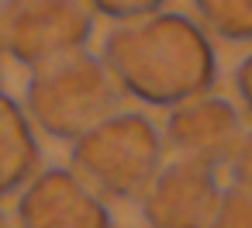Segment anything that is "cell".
<instances>
[{"label": "cell", "mask_w": 252, "mask_h": 228, "mask_svg": "<svg viewBox=\"0 0 252 228\" xmlns=\"http://www.w3.org/2000/svg\"><path fill=\"white\" fill-rule=\"evenodd\" d=\"M200 25L224 42H252V0H193Z\"/></svg>", "instance_id": "obj_9"}, {"label": "cell", "mask_w": 252, "mask_h": 228, "mask_svg": "<svg viewBox=\"0 0 252 228\" xmlns=\"http://www.w3.org/2000/svg\"><path fill=\"white\" fill-rule=\"evenodd\" d=\"M104 59L121 90L152 107L183 104L214 90L218 80L211 32L176 11H152L121 21L107 32Z\"/></svg>", "instance_id": "obj_1"}, {"label": "cell", "mask_w": 252, "mask_h": 228, "mask_svg": "<svg viewBox=\"0 0 252 228\" xmlns=\"http://www.w3.org/2000/svg\"><path fill=\"white\" fill-rule=\"evenodd\" d=\"M162 142L166 135L145 114H111L73 142V166L107 197H142L162 169Z\"/></svg>", "instance_id": "obj_3"}, {"label": "cell", "mask_w": 252, "mask_h": 228, "mask_svg": "<svg viewBox=\"0 0 252 228\" xmlns=\"http://www.w3.org/2000/svg\"><path fill=\"white\" fill-rule=\"evenodd\" d=\"M235 90H238L245 111L252 114V52H249V56L238 63V69H235Z\"/></svg>", "instance_id": "obj_13"}, {"label": "cell", "mask_w": 252, "mask_h": 228, "mask_svg": "<svg viewBox=\"0 0 252 228\" xmlns=\"http://www.w3.org/2000/svg\"><path fill=\"white\" fill-rule=\"evenodd\" d=\"M0 228H14V225H11V218H7L4 211H0Z\"/></svg>", "instance_id": "obj_14"}, {"label": "cell", "mask_w": 252, "mask_h": 228, "mask_svg": "<svg viewBox=\"0 0 252 228\" xmlns=\"http://www.w3.org/2000/svg\"><path fill=\"white\" fill-rule=\"evenodd\" d=\"M42 149L32 128V114L25 107L0 94V197L25 190V183L38 173Z\"/></svg>", "instance_id": "obj_8"}, {"label": "cell", "mask_w": 252, "mask_h": 228, "mask_svg": "<svg viewBox=\"0 0 252 228\" xmlns=\"http://www.w3.org/2000/svg\"><path fill=\"white\" fill-rule=\"evenodd\" d=\"M221 183L211 166L176 159L156 173L142 194V218L149 228H207L218 204Z\"/></svg>", "instance_id": "obj_7"}, {"label": "cell", "mask_w": 252, "mask_h": 228, "mask_svg": "<svg viewBox=\"0 0 252 228\" xmlns=\"http://www.w3.org/2000/svg\"><path fill=\"white\" fill-rule=\"evenodd\" d=\"M90 35L94 7L87 0H4L0 4V49L28 69L83 52Z\"/></svg>", "instance_id": "obj_4"}, {"label": "cell", "mask_w": 252, "mask_h": 228, "mask_svg": "<svg viewBox=\"0 0 252 228\" xmlns=\"http://www.w3.org/2000/svg\"><path fill=\"white\" fill-rule=\"evenodd\" d=\"M207 228H252V187L231 183L221 194V204Z\"/></svg>", "instance_id": "obj_10"}, {"label": "cell", "mask_w": 252, "mask_h": 228, "mask_svg": "<svg viewBox=\"0 0 252 228\" xmlns=\"http://www.w3.org/2000/svg\"><path fill=\"white\" fill-rule=\"evenodd\" d=\"M228 166H231V180L235 183L252 187V128H245V135H242V142H238V149H235Z\"/></svg>", "instance_id": "obj_12"}, {"label": "cell", "mask_w": 252, "mask_h": 228, "mask_svg": "<svg viewBox=\"0 0 252 228\" xmlns=\"http://www.w3.org/2000/svg\"><path fill=\"white\" fill-rule=\"evenodd\" d=\"M18 221L21 228H114L100 190L63 166L38 169L25 183Z\"/></svg>", "instance_id": "obj_5"}, {"label": "cell", "mask_w": 252, "mask_h": 228, "mask_svg": "<svg viewBox=\"0 0 252 228\" xmlns=\"http://www.w3.org/2000/svg\"><path fill=\"white\" fill-rule=\"evenodd\" d=\"M162 135H166V145L176 152V159H190L218 169L231 163L245 128L235 104L207 90L183 104H173Z\"/></svg>", "instance_id": "obj_6"}, {"label": "cell", "mask_w": 252, "mask_h": 228, "mask_svg": "<svg viewBox=\"0 0 252 228\" xmlns=\"http://www.w3.org/2000/svg\"><path fill=\"white\" fill-rule=\"evenodd\" d=\"M0 52H4V49H0Z\"/></svg>", "instance_id": "obj_15"}, {"label": "cell", "mask_w": 252, "mask_h": 228, "mask_svg": "<svg viewBox=\"0 0 252 228\" xmlns=\"http://www.w3.org/2000/svg\"><path fill=\"white\" fill-rule=\"evenodd\" d=\"M121 94L125 90L107 59L73 52L66 59L32 69L25 107L45 135L76 142L104 118L118 114Z\"/></svg>", "instance_id": "obj_2"}, {"label": "cell", "mask_w": 252, "mask_h": 228, "mask_svg": "<svg viewBox=\"0 0 252 228\" xmlns=\"http://www.w3.org/2000/svg\"><path fill=\"white\" fill-rule=\"evenodd\" d=\"M97 14H107L114 21H128V18H142L152 11H162L166 0H87Z\"/></svg>", "instance_id": "obj_11"}]
</instances>
